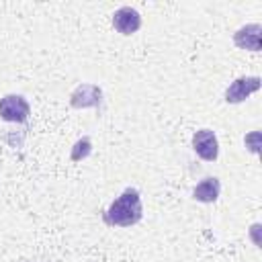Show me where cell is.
Instances as JSON below:
<instances>
[{
    "mask_svg": "<svg viewBox=\"0 0 262 262\" xmlns=\"http://www.w3.org/2000/svg\"><path fill=\"white\" fill-rule=\"evenodd\" d=\"M102 102V90L96 84H78L70 94V104L74 108H92Z\"/></svg>",
    "mask_w": 262,
    "mask_h": 262,
    "instance_id": "cell-5",
    "label": "cell"
},
{
    "mask_svg": "<svg viewBox=\"0 0 262 262\" xmlns=\"http://www.w3.org/2000/svg\"><path fill=\"white\" fill-rule=\"evenodd\" d=\"M90 151H92V141H90V137H82V139H78V141L74 143L70 158H72V162H80V160L88 158Z\"/></svg>",
    "mask_w": 262,
    "mask_h": 262,
    "instance_id": "cell-9",
    "label": "cell"
},
{
    "mask_svg": "<svg viewBox=\"0 0 262 262\" xmlns=\"http://www.w3.org/2000/svg\"><path fill=\"white\" fill-rule=\"evenodd\" d=\"M258 90H260V78L258 76H239L225 90V100L231 104H237V102H244L250 94H254Z\"/></svg>",
    "mask_w": 262,
    "mask_h": 262,
    "instance_id": "cell-4",
    "label": "cell"
},
{
    "mask_svg": "<svg viewBox=\"0 0 262 262\" xmlns=\"http://www.w3.org/2000/svg\"><path fill=\"white\" fill-rule=\"evenodd\" d=\"M246 147L252 151V154H258V147H260V133L258 131H252L246 135Z\"/></svg>",
    "mask_w": 262,
    "mask_h": 262,
    "instance_id": "cell-10",
    "label": "cell"
},
{
    "mask_svg": "<svg viewBox=\"0 0 262 262\" xmlns=\"http://www.w3.org/2000/svg\"><path fill=\"white\" fill-rule=\"evenodd\" d=\"M221 192V182L215 176L203 178L194 188H192V199L199 203H215Z\"/></svg>",
    "mask_w": 262,
    "mask_h": 262,
    "instance_id": "cell-8",
    "label": "cell"
},
{
    "mask_svg": "<svg viewBox=\"0 0 262 262\" xmlns=\"http://www.w3.org/2000/svg\"><path fill=\"white\" fill-rule=\"evenodd\" d=\"M233 43L239 49H250V51H260L262 47V27L258 23H250L239 27L233 33Z\"/></svg>",
    "mask_w": 262,
    "mask_h": 262,
    "instance_id": "cell-7",
    "label": "cell"
},
{
    "mask_svg": "<svg viewBox=\"0 0 262 262\" xmlns=\"http://www.w3.org/2000/svg\"><path fill=\"white\" fill-rule=\"evenodd\" d=\"M143 217V205L137 188H125L102 213V219L111 227H131Z\"/></svg>",
    "mask_w": 262,
    "mask_h": 262,
    "instance_id": "cell-1",
    "label": "cell"
},
{
    "mask_svg": "<svg viewBox=\"0 0 262 262\" xmlns=\"http://www.w3.org/2000/svg\"><path fill=\"white\" fill-rule=\"evenodd\" d=\"M192 149L205 162H215L219 156V141L211 129H199L192 135Z\"/></svg>",
    "mask_w": 262,
    "mask_h": 262,
    "instance_id": "cell-3",
    "label": "cell"
},
{
    "mask_svg": "<svg viewBox=\"0 0 262 262\" xmlns=\"http://www.w3.org/2000/svg\"><path fill=\"white\" fill-rule=\"evenodd\" d=\"M31 115L29 100L20 94H6L0 98V119L6 123H25Z\"/></svg>",
    "mask_w": 262,
    "mask_h": 262,
    "instance_id": "cell-2",
    "label": "cell"
},
{
    "mask_svg": "<svg viewBox=\"0 0 262 262\" xmlns=\"http://www.w3.org/2000/svg\"><path fill=\"white\" fill-rule=\"evenodd\" d=\"M113 27L117 33L121 35H131L137 33L141 27V14L131 8V6H121L119 10H115L113 14Z\"/></svg>",
    "mask_w": 262,
    "mask_h": 262,
    "instance_id": "cell-6",
    "label": "cell"
}]
</instances>
